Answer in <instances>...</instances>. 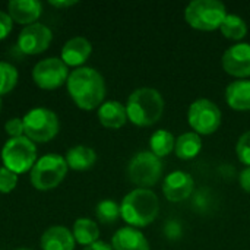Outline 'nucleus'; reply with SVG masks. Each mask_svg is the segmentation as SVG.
<instances>
[{
	"mask_svg": "<svg viewBox=\"0 0 250 250\" xmlns=\"http://www.w3.org/2000/svg\"><path fill=\"white\" fill-rule=\"evenodd\" d=\"M72 233H73L75 242L79 243L83 248H86V246H89V245L100 240V227H98V224L94 220L86 218V217L78 218L73 223Z\"/></svg>",
	"mask_w": 250,
	"mask_h": 250,
	"instance_id": "4be33fe9",
	"label": "nucleus"
},
{
	"mask_svg": "<svg viewBox=\"0 0 250 250\" xmlns=\"http://www.w3.org/2000/svg\"><path fill=\"white\" fill-rule=\"evenodd\" d=\"M18 79V69L12 63L0 60V97L9 94L16 86Z\"/></svg>",
	"mask_w": 250,
	"mask_h": 250,
	"instance_id": "a878e982",
	"label": "nucleus"
},
{
	"mask_svg": "<svg viewBox=\"0 0 250 250\" xmlns=\"http://www.w3.org/2000/svg\"><path fill=\"white\" fill-rule=\"evenodd\" d=\"M98 122L101 126L107 129H122L129 120H127V113H126V105L122 104L120 101L110 100L104 101L98 110H97Z\"/></svg>",
	"mask_w": 250,
	"mask_h": 250,
	"instance_id": "a211bd4d",
	"label": "nucleus"
},
{
	"mask_svg": "<svg viewBox=\"0 0 250 250\" xmlns=\"http://www.w3.org/2000/svg\"><path fill=\"white\" fill-rule=\"evenodd\" d=\"M67 164L63 155L45 154L37 160L29 171L31 185L41 192L56 189L67 174Z\"/></svg>",
	"mask_w": 250,
	"mask_h": 250,
	"instance_id": "39448f33",
	"label": "nucleus"
},
{
	"mask_svg": "<svg viewBox=\"0 0 250 250\" xmlns=\"http://www.w3.org/2000/svg\"><path fill=\"white\" fill-rule=\"evenodd\" d=\"M82 250H113V248H111V245H108V243H105V242L98 240V242H95V243H92V245H89V246L83 248Z\"/></svg>",
	"mask_w": 250,
	"mask_h": 250,
	"instance_id": "72a5a7b5",
	"label": "nucleus"
},
{
	"mask_svg": "<svg viewBox=\"0 0 250 250\" xmlns=\"http://www.w3.org/2000/svg\"><path fill=\"white\" fill-rule=\"evenodd\" d=\"M13 29V21L9 16L7 10L0 9V40H4Z\"/></svg>",
	"mask_w": 250,
	"mask_h": 250,
	"instance_id": "c756f323",
	"label": "nucleus"
},
{
	"mask_svg": "<svg viewBox=\"0 0 250 250\" xmlns=\"http://www.w3.org/2000/svg\"><path fill=\"white\" fill-rule=\"evenodd\" d=\"M126 173L127 179L135 186L141 189H151L161 180L164 174V164L163 160L151 151H139L127 163Z\"/></svg>",
	"mask_w": 250,
	"mask_h": 250,
	"instance_id": "423d86ee",
	"label": "nucleus"
},
{
	"mask_svg": "<svg viewBox=\"0 0 250 250\" xmlns=\"http://www.w3.org/2000/svg\"><path fill=\"white\" fill-rule=\"evenodd\" d=\"M174 145L176 138L167 129H158L149 138V151L161 160L174 152Z\"/></svg>",
	"mask_w": 250,
	"mask_h": 250,
	"instance_id": "5701e85b",
	"label": "nucleus"
},
{
	"mask_svg": "<svg viewBox=\"0 0 250 250\" xmlns=\"http://www.w3.org/2000/svg\"><path fill=\"white\" fill-rule=\"evenodd\" d=\"M25 136L34 144H44L54 139L60 130L59 116L45 107L31 108L23 117Z\"/></svg>",
	"mask_w": 250,
	"mask_h": 250,
	"instance_id": "6e6552de",
	"label": "nucleus"
},
{
	"mask_svg": "<svg viewBox=\"0 0 250 250\" xmlns=\"http://www.w3.org/2000/svg\"><path fill=\"white\" fill-rule=\"evenodd\" d=\"M4 132L9 138H19L25 135L23 130V120L21 117H12L4 123Z\"/></svg>",
	"mask_w": 250,
	"mask_h": 250,
	"instance_id": "c85d7f7f",
	"label": "nucleus"
},
{
	"mask_svg": "<svg viewBox=\"0 0 250 250\" xmlns=\"http://www.w3.org/2000/svg\"><path fill=\"white\" fill-rule=\"evenodd\" d=\"M7 13L13 22L26 26L38 22L42 13V3L38 0H10L7 3Z\"/></svg>",
	"mask_w": 250,
	"mask_h": 250,
	"instance_id": "2eb2a0df",
	"label": "nucleus"
},
{
	"mask_svg": "<svg viewBox=\"0 0 250 250\" xmlns=\"http://www.w3.org/2000/svg\"><path fill=\"white\" fill-rule=\"evenodd\" d=\"M66 88L76 107L85 111L98 110L107 92L104 76L89 66L73 69L69 73Z\"/></svg>",
	"mask_w": 250,
	"mask_h": 250,
	"instance_id": "f257e3e1",
	"label": "nucleus"
},
{
	"mask_svg": "<svg viewBox=\"0 0 250 250\" xmlns=\"http://www.w3.org/2000/svg\"><path fill=\"white\" fill-rule=\"evenodd\" d=\"M1 105H3V101H1V97H0V111H1Z\"/></svg>",
	"mask_w": 250,
	"mask_h": 250,
	"instance_id": "c9c22d12",
	"label": "nucleus"
},
{
	"mask_svg": "<svg viewBox=\"0 0 250 250\" xmlns=\"http://www.w3.org/2000/svg\"><path fill=\"white\" fill-rule=\"evenodd\" d=\"M188 125L199 136L215 133L223 123L220 107L209 98H198L188 108Z\"/></svg>",
	"mask_w": 250,
	"mask_h": 250,
	"instance_id": "1a4fd4ad",
	"label": "nucleus"
},
{
	"mask_svg": "<svg viewBox=\"0 0 250 250\" xmlns=\"http://www.w3.org/2000/svg\"><path fill=\"white\" fill-rule=\"evenodd\" d=\"M204 148V141L202 136H199L195 132H185L180 136L176 138V145H174V154L179 160L189 161L196 158Z\"/></svg>",
	"mask_w": 250,
	"mask_h": 250,
	"instance_id": "aec40b11",
	"label": "nucleus"
},
{
	"mask_svg": "<svg viewBox=\"0 0 250 250\" xmlns=\"http://www.w3.org/2000/svg\"><path fill=\"white\" fill-rule=\"evenodd\" d=\"M223 69L227 75L236 79L250 78V44L236 42L230 45L221 57Z\"/></svg>",
	"mask_w": 250,
	"mask_h": 250,
	"instance_id": "f8f14e48",
	"label": "nucleus"
},
{
	"mask_svg": "<svg viewBox=\"0 0 250 250\" xmlns=\"http://www.w3.org/2000/svg\"><path fill=\"white\" fill-rule=\"evenodd\" d=\"M19 176L6 167H0V193H10L18 186Z\"/></svg>",
	"mask_w": 250,
	"mask_h": 250,
	"instance_id": "cd10ccee",
	"label": "nucleus"
},
{
	"mask_svg": "<svg viewBox=\"0 0 250 250\" xmlns=\"http://www.w3.org/2000/svg\"><path fill=\"white\" fill-rule=\"evenodd\" d=\"M220 31L223 34L224 38L236 41V42H242V40L248 35V23L246 21L234 13H229L224 19V22L220 26Z\"/></svg>",
	"mask_w": 250,
	"mask_h": 250,
	"instance_id": "b1692460",
	"label": "nucleus"
},
{
	"mask_svg": "<svg viewBox=\"0 0 250 250\" xmlns=\"http://www.w3.org/2000/svg\"><path fill=\"white\" fill-rule=\"evenodd\" d=\"M51 41H53V31L50 29V26L41 22H35L21 29L16 44L23 54L34 56L45 51L51 44Z\"/></svg>",
	"mask_w": 250,
	"mask_h": 250,
	"instance_id": "9b49d317",
	"label": "nucleus"
},
{
	"mask_svg": "<svg viewBox=\"0 0 250 250\" xmlns=\"http://www.w3.org/2000/svg\"><path fill=\"white\" fill-rule=\"evenodd\" d=\"M113 250H151L149 242L139 229L122 227L111 237Z\"/></svg>",
	"mask_w": 250,
	"mask_h": 250,
	"instance_id": "f3484780",
	"label": "nucleus"
},
{
	"mask_svg": "<svg viewBox=\"0 0 250 250\" xmlns=\"http://www.w3.org/2000/svg\"><path fill=\"white\" fill-rule=\"evenodd\" d=\"M64 160L69 168L75 171H85L94 167V164L97 163V152L91 146L76 145L67 149Z\"/></svg>",
	"mask_w": 250,
	"mask_h": 250,
	"instance_id": "412c9836",
	"label": "nucleus"
},
{
	"mask_svg": "<svg viewBox=\"0 0 250 250\" xmlns=\"http://www.w3.org/2000/svg\"><path fill=\"white\" fill-rule=\"evenodd\" d=\"M195 190V180L192 174L183 170L168 173L163 180V193L168 202L179 204L192 196Z\"/></svg>",
	"mask_w": 250,
	"mask_h": 250,
	"instance_id": "ddd939ff",
	"label": "nucleus"
},
{
	"mask_svg": "<svg viewBox=\"0 0 250 250\" xmlns=\"http://www.w3.org/2000/svg\"><path fill=\"white\" fill-rule=\"evenodd\" d=\"M95 215L103 224H114L120 218V204L113 199H103L95 207Z\"/></svg>",
	"mask_w": 250,
	"mask_h": 250,
	"instance_id": "393cba45",
	"label": "nucleus"
},
{
	"mask_svg": "<svg viewBox=\"0 0 250 250\" xmlns=\"http://www.w3.org/2000/svg\"><path fill=\"white\" fill-rule=\"evenodd\" d=\"M226 101L236 111H250V79H234L226 88Z\"/></svg>",
	"mask_w": 250,
	"mask_h": 250,
	"instance_id": "6ab92c4d",
	"label": "nucleus"
},
{
	"mask_svg": "<svg viewBox=\"0 0 250 250\" xmlns=\"http://www.w3.org/2000/svg\"><path fill=\"white\" fill-rule=\"evenodd\" d=\"M75 245L76 242L72 230L64 226L48 227L40 239L42 250H75Z\"/></svg>",
	"mask_w": 250,
	"mask_h": 250,
	"instance_id": "dca6fc26",
	"label": "nucleus"
},
{
	"mask_svg": "<svg viewBox=\"0 0 250 250\" xmlns=\"http://www.w3.org/2000/svg\"><path fill=\"white\" fill-rule=\"evenodd\" d=\"M127 120L138 127H148L160 122L164 114L166 101L161 92L151 86L135 89L126 101Z\"/></svg>",
	"mask_w": 250,
	"mask_h": 250,
	"instance_id": "7ed1b4c3",
	"label": "nucleus"
},
{
	"mask_svg": "<svg viewBox=\"0 0 250 250\" xmlns=\"http://www.w3.org/2000/svg\"><path fill=\"white\" fill-rule=\"evenodd\" d=\"M164 233L170 240H177L182 237V226L179 221H167L164 226Z\"/></svg>",
	"mask_w": 250,
	"mask_h": 250,
	"instance_id": "7c9ffc66",
	"label": "nucleus"
},
{
	"mask_svg": "<svg viewBox=\"0 0 250 250\" xmlns=\"http://www.w3.org/2000/svg\"><path fill=\"white\" fill-rule=\"evenodd\" d=\"M236 155L239 161L245 166L250 167V130H246L236 142Z\"/></svg>",
	"mask_w": 250,
	"mask_h": 250,
	"instance_id": "bb28decb",
	"label": "nucleus"
},
{
	"mask_svg": "<svg viewBox=\"0 0 250 250\" xmlns=\"http://www.w3.org/2000/svg\"><path fill=\"white\" fill-rule=\"evenodd\" d=\"M92 54V44L88 38L76 35L69 38L60 51V59L67 67H82Z\"/></svg>",
	"mask_w": 250,
	"mask_h": 250,
	"instance_id": "4468645a",
	"label": "nucleus"
},
{
	"mask_svg": "<svg viewBox=\"0 0 250 250\" xmlns=\"http://www.w3.org/2000/svg\"><path fill=\"white\" fill-rule=\"evenodd\" d=\"M69 67L60 57H45L32 67V79L41 89H56L67 82Z\"/></svg>",
	"mask_w": 250,
	"mask_h": 250,
	"instance_id": "9d476101",
	"label": "nucleus"
},
{
	"mask_svg": "<svg viewBox=\"0 0 250 250\" xmlns=\"http://www.w3.org/2000/svg\"><path fill=\"white\" fill-rule=\"evenodd\" d=\"M239 183H240V188H242L246 193H250V167H245V168L240 171Z\"/></svg>",
	"mask_w": 250,
	"mask_h": 250,
	"instance_id": "2f4dec72",
	"label": "nucleus"
},
{
	"mask_svg": "<svg viewBox=\"0 0 250 250\" xmlns=\"http://www.w3.org/2000/svg\"><path fill=\"white\" fill-rule=\"evenodd\" d=\"M51 6H54V7H57V9H64V7H70V6H75V4H78V1L76 0H50L48 1Z\"/></svg>",
	"mask_w": 250,
	"mask_h": 250,
	"instance_id": "473e14b6",
	"label": "nucleus"
},
{
	"mask_svg": "<svg viewBox=\"0 0 250 250\" xmlns=\"http://www.w3.org/2000/svg\"><path fill=\"white\" fill-rule=\"evenodd\" d=\"M0 158L3 167L9 168L18 176L23 174L26 171H31L38 160L37 145L25 135L19 138H9L1 148Z\"/></svg>",
	"mask_w": 250,
	"mask_h": 250,
	"instance_id": "0eeeda50",
	"label": "nucleus"
},
{
	"mask_svg": "<svg viewBox=\"0 0 250 250\" xmlns=\"http://www.w3.org/2000/svg\"><path fill=\"white\" fill-rule=\"evenodd\" d=\"M15 250H32V249H28V248H19V249H15Z\"/></svg>",
	"mask_w": 250,
	"mask_h": 250,
	"instance_id": "f704fd0d",
	"label": "nucleus"
},
{
	"mask_svg": "<svg viewBox=\"0 0 250 250\" xmlns=\"http://www.w3.org/2000/svg\"><path fill=\"white\" fill-rule=\"evenodd\" d=\"M227 15V7L220 0H193L185 9V21L188 25L204 32L220 29Z\"/></svg>",
	"mask_w": 250,
	"mask_h": 250,
	"instance_id": "20e7f679",
	"label": "nucleus"
},
{
	"mask_svg": "<svg viewBox=\"0 0 250 250\" xmlns=\"http://www.w3.org/2000/svg\"><path fill=\"white\" fill-rule=\"evenodd\" d=\"M160 214V199L152 189L136 188L120 202V218L133 229L151 226Z\"/></svg>",
	"mask_w": 250,
	"mask_h": 250,
	"instance_id": "f03ea898",
	"label": "nucleus"
}]
</instances>
